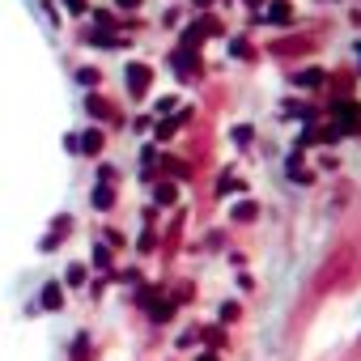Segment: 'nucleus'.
Instances as JSON below:
<instances>
[{
	"mask_svg": "<svg viewBox=\"0 0 361 361\" xmlns=\"http://www.w3.org/2000/svg\"><path fill=\"white\" fill-rule=\"evenodd\" d=\"M94 204H98V209H107V204H111V187H98L94 191Z\"/></svg>",
	"mask_w": 361,
	"mask_h": 361,
	"instance_id": "nucleus-5",
	"label": "nucleus"
},
{
	"mask_svg": "<svg viewBox=\"0 0 361 361\" xmlns=\"http://www.w3.org/2000/svg\"><path fill=\"white\" fill-rule=\"evenodd\" d=\"M119 5H128V9H132V5H136V0H119Z\"/></svg>",
	"mask_w": 361,
	"mask_h": 361,
	"instance_id": "nucleus-9",
	"label": "nucleus"
},
{
	"mask_svg": "<svg viewBox=\"0 0 361 361\" xmlns=\"http://www.w3.org/2000/svg\"><path fill=\"white\" fill-rule=\"evenodd\" d=\"M68 9L73 13H85V0H68Z\"/></svg>",
	"mask_w": 361,
	"mask_h": 361,
	"instance_id": "nucleus-8",
	"label": "nucleus"
},
{
	"mask_svg": "<svg viewBox=\"0 0 361 361\" xmlns=\"http://www.w3.org/2000/svg\"><path fill=\"white\" fill-rule=\"evenodd\" d=\"M149 77H153V73H149L145 64H128V85H132V94H145V89H149Z\"/></svg>",
	"mask_w": 361,
	"mask_h": 361,
	"instance_id": "nucleus-2",
	"label": "nucleus"
},
{
	"mask_svg": "<svg viewBox=\"0 0 361 361\" xmlns=\"http://www.w3.org/2000/svg\"><path fill=\"white\" fill-rule=\"evenodd\" d=\"M38 302L47 306V311H60V306H64V289H60L56 281H47V285H43V293H38Z\"/></svg>",
	"mask_w": 361,
	"mask_h": 361,
	"instance_id": "nucleus-1",
	"label": "nucleus"
},
{
	"mask_svg": "<svg viewBox=\"0 0 361 361\" xmlns=\"http://www.w3.org/2000/svg\"><path fill=\"white\" fill-rule=\"evenodd\" d=\"M85 277H89V272H85V264H68V272H64V285L81 289V285H85Z\"/></svg>",
	"mask_w": 361,
	"mask_h": 361,
	"instance_id": "nucleus-4",
	"label": "nucleus"
},
{
	"mask_svg": "<svg viewBox=\"0 0 361 361\" xmlns=\"http://www.w3.org/2000/svg\"><path fill=\"white\" fill-rule=\"evenodd\" d=\"M77 81H81V85H98V68H81Z\"/></svg>",
	"mask_w": 361,
	"mask_h": 361,
	"instance_id": "nucleus-6",
	"label": "nucleus"
},
{
	"mask_svg": "<svg viewBox=\"0 0 361 361\" xmlns=\"http://www.w3.org/2000/svg\"><path fill=\"white\" fill-rule=\"evenodd\" d=\"M85 107H89V115H107V102H102V98H89Z\"/></svg>",
	"mask_w": 361,
	"mask_h": 361,
	"instance_id": "nucleus-7",
	"label": "nucleus"
},
{
	"mask_svg": "<svg viewBox=\"0 0 361 361\" xmlns=\"http://www.w3.org/2000/svg\"><path fill=\"white\" fill-rule=\"evenodd\" d=\"M77 149H81V153H89V158H94V153H102V132H98V128L81 132V136H77Z\"/></svg>",
	"mask_w": 361,
	"mask_h": 361,
	"instance_id": "nucleus-3",
	"label": "nucleus"
}]
</instances>
